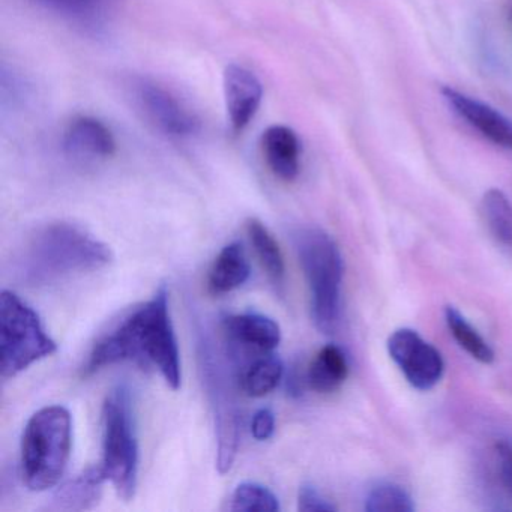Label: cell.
Masks as SVG:
<instances>
[{
    "mask_svg": "<svg viewBox=\"0 0 512 512\" xmlns=\"http://www.w3.org/2000/svg\"><path fill=\"white\" fill-rule=\"evenodd\" d=\"M386 347L392 361L413 388L430 391L442 380L445 374L442 355L413 329L400 328L392 332Z\"/></svg>",
    "mask_w": 512,
    "mask_h": 512,
    "instance_id": "9c48e42d",
    "label": "cell"
},
{
    "mask_svg": "<svg viewBox=\"0 0 512 512\" xmlns=\"http://www.w3.org/2000/svg\"><path fill=\"white\" fill-rule=\"evenodd\" d=\"M298 509L302 512H334L337 511V506L313 484H304L299 488Z\"/></svg>",
    "mask_w": 512,
    "mask_h": 512,
    "instance_id": "d4e9b609",
    "label": "cell"
},
{
    "mask_svg": "<svg viewBox=\"0 0 512 512\" xmlns=\"http://www.w3.org/2000/svg\"><path fill=\"white\" fill-rule=\"evenodd\" d=\"M482 215L493 238L505 248H512V203L499 188H491L482 197Z\"/></svg>",
    "mask_w": 512,
    "mask_h": 512,
    "instance_id": "ffe728a7",
    "label": "cell"
},
{
    "mask_svg": "<svg viewBox=\"0 0 512 512\" xmlns=\"http://www.w3.org/2000/svg\"><path fill=\"white\" fill-rule=\"evenodd\" d=\"M229 511L275 512L280 511V500L274 491L259 482H242L230 497Z\"/></svg>",
    "mask_w": 512,
    "mask_h": 512,
    "instance_id": "603a6c76",
    "label": "cell"
},
{
    "mask_svg": "<svg viewBox=\"0 0 512 512\" xmlns=\"http://www.w3.org/2000/svg\"><path fill=\"white\" fill-rule=\"evenodd\" d=\"M131 97L149 124L172 139H190L200 130L197 116L172 92L149 79H134Z\"/></svg>",
    "mask_w": 512,
    "mask_h": 512,
    "instance_id": "ba28073f",
    "label": "cell"
},
{
    "mask_svg": "<svg viewBox=\"0 0 512 512\" xmlns=\"http://www.w3.org/2000/svg\"><path fill=\"white\" fill-rule=\"evenodd\" d=\"M58 352L40 316L11 290L0 295V373L13 379Z\"/></svg>",
    "mask_w": 512,
    "mask_h": 512,
    "instance_id": "52a82bcc",
    "label": "cell"
},
{
    "mask_svg": "<svg viewBox=\"0 0 512 512\" xmlns=\"http://www.w3.org/2000/svg\"><path fill=\"white\" fill-rule=\"evenodd\" d=\"M251 269L241 242L226 245L212 263L208 290L214 296L227 295L239 289L250 278Z\"/></svg>",
    "mask_w": 512,
    "mask_h": 512,
    "instance_id": "2e32d148",
    "label": "cell"
},
{
    "mask_svg": "<svg viewBox=\"0 0 512 512\" xmlns=\"http://www.w3.org/2000/svg\"><path fill=\"white\" fill-rule=\"evenodd\" d=\"M247 233L257 257L272 283L275 286H283L286 265H284L283 253H281L277 239L269 232L268 227L257 218H250L247 221Z\"/></svg>",
    "mask_w": 512,
    "mask_h": 512,
    "instance_id": "d6986e66",
    "label": "cell"
},
{
    "mask_svg": "<svg viewBox=\"0 0 512 512\" xmlns=\"http://www.w3.org/2000/svg\"><path fill=\"white\" fill-rule=\"evenodd\" d=\"M443 98L452 110L475 128L485 139L500 148L512 151V121L488 104L452 88L442 89Z\"/></svg>",
    "mask_w": 512,
    "mask_h": 512,
    "instance_id": "7c38bea8",
    "label": "cell"
},
{
    "mask_svg": "<svg viewBox=\"0 0 512 512\" xmlns=\"http://www.w3.org/2000/svg\"><path fill=\"white\" fill-rule=\"evenodd\" d=\"M122 362H133L146 370L158 371L173 391L181 388V353L166 286H161L148 302L136 308L95 344L83 365V374L92 376Z\"/></svg>",
    "mask_w": 512,
    "mask_h": 512,
    "instance_id": "6da1fadb",
    "label": "cell"
},
{
    "mask_svg": "<svg viewBox=\"0 0 512 512\" xmlns=\"http://www.w3.org/2000/svg\"><path fill=\"white\" fill-rule=\"evenodd\" d=\"M199 349L200 371L214 410L218 440L217 467L218 472L224 475L230 472L235 463L241 440L242 416L235 395L236 389H239V373L236 376L233 373L232 359L227 358V350L215 347L209 338H202Z\"/></svg>",
    "mask_w": 512,
    "mask_h": 512,
    "instance_id": "8992f818",
    "label": "cell"
},
{
    "mask_svg": "<svg viewBox=\"0 0 512 512\" xmlns=\"http://www.w3.org/2000/svg\"><path fill=\"white\" fill-rule=\"evenodd\" d=\"M113 262L106 242L68 221H55L26 238L13 260L14 275L34 289L61 283L74 275L98 271Z\"/></svg>",
    "mask_w": 512,
    "mask_h": 512,
    "instance_id": "7a4b0ae2",
    "label": "cell"
},
{
    "mask_svg": "<svg viewBox=\"0 0 512 512\" xmlns=\"http://www.w3.org/2000/svg\"><path fill=\"white\" fill-rule=\"evenodd\" d=\"M62 145L65 152L77 160H107L116 152L112 130L92 116L74 118L65 128Z\"/></svg>",
    "mask_w": 512,
    "mask_h": 512,
    "instance_id": "4fadbf2b",
    "label": "cell"
},
{
    "mask_svg": "<svg viewBox=\"0 0 512 512\" xmlns=\"http://www.w3.org/2000/svg\"><path fill=\"white\" fill-rule=\"evenodd\" d=\"M494 454H496L500 481L512 497V443L499 440L494 446Z\"/></svg>",
    "mask_w": 512,
    "mask_h": 512,
    "instance_id": "484cf974",
    "label": "cell"
},
{
    "mask_svg": "<svg viewBox=\"0 0 512 512\" xmlns=\"http://www.w3.org/2000/svg\"><path fill=\"white\" fill-rule=\"evenodd\" d=\"M275 433V415L271 409H263L257 410L254 413L253 421H251V434H253L254 439L259 440V442H265V440L271 439Z\"/></svg>",
    "mask_w": 512,
    "mask_h": 512,
    "instance_id": "4316f807",
    "label": "cell"
},
{
    "mask_svg": "<svg viewBox=\"0 0 512 512\" xmlns=\"http://www.w3.org/2000/svg\"><path fill=\"white\" fill-rule=\"evenodd\" d=\"M229 349L268 355L281 343L280 325L271 317L259 313L227 316L221 323Z\"/></svg>",
    "mask_w": 512,
    "mask_h": 512,
    "instance_id": "30bf717a",
    "label": "cell"
},
{
    "mask_svg": "<svg viewBox=\"0 0 512 512\" xmlns=\"http://www.w3.org/2000/svg\"><path fill=\"white\" fill-rule=\"evenodd\" d=\"M44 7L70 19L83 28L97 29L106 20L113 0H37Z\"/></svg>",
    "mask_w": 512,
    "mask_h": 512,
    "instance_id": "44dd1931",
    "label": "cell"
},
{
    "mask_svg": "<svg viewBox=\"0 0 512 512\" xmlns=\"http://www.w3.org/2000/svg\"><path fill=\"white\" fill-rule=\"evenodd\" d=\"M364 509L367 512H413L412 496L394 482H379L368 491Z\"/></svg>",
    "mask_w": 512,
    "mask_h": 512,
    "instance_id": "cb8c5ba5",
    "label": "cell"
},
{
    "mask_svg": "<svg viewBox=\"0 0 512 512\" xmlns=\"http://www.w3.org/2000/svg\"><path fill=\"white\" fill-rule=\"evenodd\" d=\"M263 157L269 170L284 182L298 178L301 170V142L292 128L272 125L263 133Z\"/></svg>",
    "mask_w": 512,
    "mask_h": 512,
    "instance_id": "5bb4252c",
    "label": "cell"
},
{
    "mask_svg": "<svg viewBox=\"0 0 512 512\" xmlns=\"http://www.w3.org/2000/svg\"><path fill=\"white\" fill-rule=\"evenodd\" d=\"M349 376V362L340 347H322L308 368L307 382L313 391L329 394L337 391Z\"/></svg>",
    "mask_w": 512,
    "mask_h": 512,
    "instance_id": "e0dca14e",
    "label": "cell"
},
{
    "mask_svg": "<svg viewBox=\"0 0 512 512\" xmlns=\"http://www.w3.org/2000/svg\"><path fill=\"white\" fill-rule=\"evenodd\" d=\"M299 262L310 289L311 316L323 334L337 329L344 263L337 242L322 229L302 230L296 241Z\"/></svg>",
    "mask_w": 512,
    "mask_h": 512,
    "instance_id": "277c9868",
    "label": "cell"
},
{
    "mask_svg": "<svg viewBox=\"0 0 512 512\" xmlns=\"http://www.w3.org/2000/svg\"><path fill=\"white\" fill-rule=\"evenodd\" d=\"M104 482L107 478L101 466L89 467L56 490L50 509L86 511L95 508L103 497Z\"/></svg>",
    "mask_w": 512,
    "mask_h": 512,
    "instance_id": "9a60e30c",
    "label": "cell"
},
{
    "mask_svg": "<svg viewBox=\"0 0 512 512\" xmlns=\"http://www.w3.org/2000/svg\"><path fill=\"white\" fill-rule=\"evenodd\" d=\"M73 448V418L64 406H46L23 431L20 463L29 490L46 491L61 482Z\"/></svg>",
    "mask_w": 512,
    "mask_h": 512,
    "instance_id": "3957f363",
    "label": "cell"
},
{
    "mask_svg": "<svg viewBox=\"0 0 512 512\" xmlns=\"http://www.w3.org/2000/svg\"><path fill=\"white\" fill-rule=\"evenodd\" d=\"M284 376V364L277 355H260L239 373V389L247 397L262 398L271 394Z\"/></svg>",
    "mask_w": 512,
    "mask_h": 512,
    "instance_id": "ac0fdd59",
    "label": "cell"
},
{
    "mask_svg": "<svg viewBox=\"0 0 512 512\" xmlns=\"http://www.w3.org/2000/svg\"><path fill=\"white\" fill-rule=\"evenodd\" d=\"M508 20H509V23H511V25H512V5H511V7L508 8Z\"/></svg>",
    "mask_w": 512,
    "mask_h": 512,
    "instance_id": "83f0119b",
    "label": "cell"
},
{
    "mask_svg": "<svg viewBox=\"0 0 512 512\" xmlns=\"http://www.w3.org/2000/svg\"><path fill=\"white\" fill-rule=\"evenodd\" d=\"M445 320L452 337L461 349L466 350L473 359L481 364L488 365L494 361V352L490 344L464 319L463 314L457 308L448 305L445 308Z\"/></svg>",
    "mask_w": 512,
    "mask_h": 512,
    "instance_id": "7402d4cb",
    "label": "cell"
},
{
    "mask_svg": "<svg viewBox=\"0 0 512 512\" xmlns=\"http://www.w3.org/2000/svg\"><path fill=\"white\" fill-rule=\"evenodd\" d=\"M223 88L230 127L233 133H242L251 124L262 104V83L253 71L232 64L224 71Z\"/></svg>",
    "mask_w": 512,
    "mask_h": 512,
    "instance_id": "8fae6325",
    "label": "cell"
},
{
    "mask_svg": "<svg viewBox=\"0 0 512 512\" xmlns=\"http://www.w3.org/2000/svg\"><path fill=\"white\" fill-rule=\"evenodd\" d=\"M140 449L130 389L116 386L103 404V461L107 481L124 500L134 499L139 484Z\"/></svg>",
    "mask_w": 512,
    "mask_h": 512,
    "instance_id": "5b68a950",
    "label": "cell"
}]
</instances>
